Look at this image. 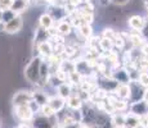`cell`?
<instances>
[{
  "instance_id": "cell-5",
  "label": "cell",
  "mask_w": 148,
  "mask_h": 128,
  "mask_svg": "<svg viewBox=\"0 0 148 128\" xmlns=\"http://www.w3.org/2000/svg\"><path fill=\"white\" fill-rule=\"evenodd\" d=\"M132 114H134L136 116H142L144 114H148V105L144 100L134 102L132 105Z\"/></svg>"
},
{
  "instance_id": "cell-27",
  "label": "cell",
  "mask_w": 148,
  "mask_h": 128,
  "mask_svg": "<svg viewBox=\"0 0 148 128\" xmlns=\"http://www.w3.org/2000/svg\"><path fill=\"white\" fill-rule=\"evenodd\" d=\"M139 127L148 128V114H144V115L139 116Z\"/></svg>"
},
{
  "instance_id": "cell-25",
  "label": "cell",
  "mask_w": 148,
  "mask_h": 128,
  "mask_svg": "<svg viewBox=\"0 0 148 128\" xmlns=\"http://www.w3.org/2000/svg\"><path fill=\"white\" fill-rule=\"evenodd\" d=\"M13 0H0V12H5V10H9L12 7Z\"/></svg>"
},
{
  "instance_id": "cell-4",
  "label": "cell",
  "mask_w": 148,
  "mask_h": 128,
  "mask_svg": "<svg viewBox=\"0 0 148 128\" xmlns=\"http://www.w3.org/2000/svg\"><path fill=\"white\" fill-rule=\"evenodd\" d=\"M16 115L18 119H21L22 122H28L32 119L34 116V112L30 108V105H21V106H16L14 109Z\"/></svg>"
},
{
  "instance_id": "cell-7",
  "label": "cell",
  "mask_w": 148,
  "mask_h": 128,
  "mask_svg": "<svg viewBox=\"0 0 148 128\" xmlns=\"http://www.w3.org/2000/svg\"><path fill=\"white\" fill-rule=\"evenodd\" d=\"M64 99H62L61 96H54V98L48 99V105L54 110V113L61 112L62 109L64 108Z\"/></svg>"
},
{
  "instance_id": "cell-26",
  "label": "cell",
  "mask_w": 148,
  "mask_h": 128,
  "mask_svg": "<svg viewBox=\"0 0 148 128\" xmlns=\"http://www.w3.org/2000/svg\"><path fill=\"white\" fill-rule=\"evenodd\" d=\"M127 108V104L125 100H117L113 104V109L115 110H125Z\"/></svg>"
},
{
  "instance_id": "cell-6",
  "label": "cell",
  "mask_w": 148,
  "mask_h": 128,
  "mask_svg": "<svg viewBox=\"0 0 148 128\" xmlns=\"http://www.w3.org/2000/svg\"><path fill=\"white\" fill-rule=\"evenodd\" d=\"M127 23H129L130 28H133V30H135V31H140V30H143L144 26H146V21H144V18L142 16H133L129 18Z\"/></svg>"
},
{
  "instance_id": "cell-9",
  "label": "cell",
  "mask_w": 148,
  "mask_h": 128,
  "mask_svg": "<svg viewBox=\"0 0 148 128\" xmlns=\"http://www.w3.org/2000/svg\"><path fill=\"white\" fill-rule=\"evenodd\" d=\"M38 50L42 56L49 58L50 55H53V46L49 41H41L38 44Z\"/></svg>"
},
{
  "instance_id": "cell-15",
  "label": "cell",
  "mask_w": 148,
  "mask_h": 128,
  "mask_svg": "<svg viewBox=\"0 0 148 128\" xmlns=\"http://www.w3.org/2000/svg\"><path fill=\"white\" fill-rule=\"evenodd\" d=\"M34 128H52V126L49 124V122H48V118L44 115L41 116H38V118L34 121Z\"/></svg>"
},
{
  "instance_id": "cell-10",
  "label": "cell",
  "mask_w": 148,
  "mask_h": 128,
  "mask_svg": "<svg viewBox=\"0 0 148 128\" xmlns=\"http://www.w3.org/2000/svg\"><path fill=\"white\" fill-rule=\"evenodd\" d=\"M27 5H28V0H13L10 10L16 14H19L26 10Z\"/></svg>"
},
{
  "instance_id": "cell-19",
  "label": "cell",
  "mask_w": 148,
  "mask_h": 128,
  "mask_svg": "<svg viewBox=\"0 0 148 128\" xmlns=\"http://www.w3.org/2000/svg\"><path fill=\"white\" fill-rule=\"evenodd\" d=\"M129 39L130 42L133 44V46L135 47H139L144 44V39L142 36H139V33H132V35H129Z\"/></svg>"
},
{
  "instance_id": "cell-17",
  "label": "cell",
  "mask_w": 148,
  "mask_h": 128,
  "mask_svg": "<svg viewBox=\"0 0 148 128\" xmlns=\"http://www.w3.org/2000/svg\"><path fill=\"white\" fill-rule=\"evenodd\" d=\"M68 106L73 110H77L82 106V100L80 99V96H70L68 98Z\"/></svg>"
},
{
  "instance_id": "cell-18",
  "label": "cell",
  "mask_w": 148,
  "mask_h": 128,
  "mask_svg": "<svg viewBox=\"0 0 148 128\" xmlns=\"http://www.w3.org/2000/svg\"><path fill=\"white\" fill-rule=\"evenodd\" d=\"M79 32H80V35L82 36L84 39H89V37H92V35H93V28H92V26L90 24H82L81 27H79Z\"/></svg>"
},
{
  "instance_id": "cell-20",
  "label": "cell",
  "mask_w": 148,
  "mask_h": 128,
  "mask_svg": "<svg viewBox=\"0 0 148 128\" xmlns=\"http://www.w3.org/2000/svg\"><path fill=\"white\" fill-rule=\"evenodd\" d=\"M99 47H101V49L103 50L104 53H107V51H111V50H112L113 44H112V41H111V40L103 37V39L101 40V41H99Z\"/></svg>"
},
{
  "instance_id": "cell-28",
  "label": "cell",
  "mask_w": 148,
  "mask_h": 128,
  "mask_svg": "<svg viewBox=\"0 0 148 128\" xmlns=\"http://www.w3.org/2000/svg\"><path fill=\"white\" fill-rule=\"evenodd\" d=\"M140 51L144 56H148V44H143L140 46Z\"/></svg>"
},
{
  "instance_id": "cell-16",
  "label": "cell",
  "mask_w": 148,
  "mask_h": 128,
  "mask_svg": "<svg viewBox=\"0 0 148 128\" xmlns=\"http://www.w3.org/2000/svg\"><path fill=\"white\" fill-rule=\"evenodd\" d=\"M58 96H61L62 99H67L71 96V87L70 85H67L66 82L61 83L58 86Z\"/></svg>"
},
{
  "instance_id": "cell-1",
  "label": "cell",
  "mask_w": 148,
  "mask_h": 128,
  "mask_svg": "<svg viewBox=\"0 0 148 128\" xmlns=\"http://www.w3.org/2000/svg\"><path fill=\"white\" fill-rule=\"evenodd\" d=\"M40 60L39 59H34L27 68L25 69V76L31 83H38L39 78H40Z\"/></svg>"
},
{
  "instance_id": "cell-30",
  "label": "cell",
  "mask_w": 148,
  "mask_h": 128,
  "mask_svg": "<svg viewBox=\"0 0 148 128\" xmlns=\"http://www.w3.org/2000/svg\"><path fill=\"white\" fill-rule=\"evenodd\" d=\"M63 128H79L77 123H72V124H68V126H63Z\"/></svg>"
},
{
  "instance_id": "cell-23",
  "label": "cell",
  "mask_w": 148,
  "mask_h": 128,
  "mask_svg": "<svg viewBox=\"0 0 148 128\" xmlns=\"http://www.w3.org/2000/svg\"><path fill=\"white\" fill-rule=\"evenodd\" d=\"M117 35H119V33L115 32L113 30H111V28H107V30L103 31V37L111 40V41H112V44H113V41H115V39L117 37Z\"/></svg>"
},
{
  "instance_id": "cell-11",
  "label": "cell",
  "mask_w": 148,
  "mask_h": 128,
  "mask_svg": "<svg viewBox=\"0 0 148 128\" xmlns=\"http://www.w3.org/2000/svg\"><path fill=\"white\" fill-rule=\"evenodd\" d=\"M57 30H58V33L62 36H68L72 31V24L67 23L64 21H59L58 24H57Z\"/></svg>"
},
{
  "instance_id": "cell-31",
  "label": "cell",
  "mask_w": 148,
  "mask_h": 128,
  "mask_svg": "<svg viewBox=\"0 0 148 128\" xmlns=\"http://www.w3.org/2000/svg\"><path fill=\"white\" fill-rule=\"evenodd\" d=\"M44 1H45V3H53L54 0H44Z\"/></svg>"
},
{
  "instance_id": "cell-2",
  "label": "cell",
  "mask_w": 148,
  "mask_h": 128,
  "mask_svg": "<svg viewBox=\"0 0 148 128\" xmlns=\"http://www.w3.org/2000/svg\"><path fill=\"white\" fill-rule=\"evenodd\" d=\"M22 27H23V19L19 14H17L12 19L5 22L4 26H3V31L7 33H17L22 30Z\"/></svg>"
},
{
  "instance_id": "cell-12",
  "label": "cell",
  "mask_w": 148,
  "mask_h": 128,
  "mask_svg": "<svg viewBox=\"0 0 148 128\" xmlns=\"http://www.w3.org/2000/svg\"><path fill=\"white\" fill-rule=\"evenodd\" d=\"M125 128H136L139 127V116L134 114L125 115Z\"/></svg>"
},
{
  "instance_id": "cell-24",
  "label": "cell",
  "mask_w": 148,
  "mask_h": 128,
  "mask_svg": "<svg viewBox=\"0 0 148 128\" xmlns=\"http://www.w3.org/2000/svg\"><path fill=\"white\" fill-rule=\"evenodd\" d=\"M138 81L143 87H148V73H139L138 74Z\"/></svg>"
},
{
  "instance_id": "cell-32",
  "label": "cell",
  "mask_w": 148,
  "mask_h": 128,
  "mask_svg": "<svg viewBox=\"0 0 148 128\" xmlns=\"http://www.w3.org/2000/svg\"><path fill=\"white\" fill-rule=\"evenodd\" d=\"M81 128H90V127H88V126H85V127H81Z\"/></svg>"
},
{
  "instance_id": "cell-21",
  "label": "cell",
  "mask_w": 148,
  "mask_h": 128,
  "mask_svg": "<svg viewBox=\"0 0 148 128\" xmlns=\"http://www.w3.org/2000/svg\"><path fill=\"white\" fill-rule=\"evenodd\" d=\"M112 123L115 124V127L124 128L125 126V115L124 114H116L112 116Z\"/></svg>"
},
{
  "instance_id": "cell-3",
  "label": "cell",
  "mask_w": 148,
  "mask_h": 128,
  "mask_svg": "<svg viewBox=\"0 0 148 128\" xmlns=\"http://www.w3.org/2000/svg\"><path fill=\"white\" fill-rule=\"evenodd\" d=\"M31 100H32V92H28V91H18L12 98V102L14 106L28 105Z\"/></svg>"
},
{
  "instance_id": "cell-29",
  "label": "cell",
  "mask_w": 148,
  "mask_h": 128,
  "mask_svg": "<svg viewBox=\"0 0 148 128\" xmlns=\"http://www.w3.org/2000/svg\"><path fill=\"white\" fill-rule=\"evenodd\" d=\"M143 100L147 102V105H148V89L144 91V93H143Z\"/></svg>"
},
{
  "instance_id": "cell-33",
  "label": "cell",
  "mask_w": 148,
  "mask_h": 128,
  "mask_svg": "<svg viewBox=\"0 0 148 128\" xmlns=\"http://www.w3.org/2000/svg\"><path fill=\"white\" fill-rule=\"evenodd\" d=\"M116 128H120V127H116Z\"/></svg>"
},
{
  "instance_id": "cell-14",
  "label": "cell",
  "mask_w": 148,
  "mask_h": 128,
  "mask_svg": "<svg viewBox=\"0 0 148 128\" xmlns=\"http://www.w3.org/2000/svg\"><path fill=\"white\" fill-rule=\"evenodd\" d=\"M54 23V19H53V17L50 16V14H48V13H45V14H42V16L40 17V26L44 30H48L49 27H52Z\"/></svg>"
},
{
  "instance_id": "cell-8",
  "label": "cell",
  "mask_w": 148,
  "mask_h": 128,
  "mask_svg": "<svg viewBox=\"0 0 148 128\" xmlns=\"http://www.w3.org/2000/svg\"><path fill=\"white\" fill-rule=\"evenodd\" d=\"M115 92H116V95H117V98H121L122 100L129 99L130 96H132V89H130L129 85H125V83L119 85L115 89Z\"/></svg>"
},
{
  "instance_id": "cell-22",
  "label": "cell",
  "mask_w": 148,
  "mask_h": 128,
  "mask_svg": "<svg viewBox=\"0 0 148 128\" xmlns=\"http://www.w3.org/2000/svg\"><path fill=\"white\" fill-rule=\"evenodd\" d=\"M40 110H41V115L47 116V118H50V116H53V115H54V110H53L48 104L42 105V106L40 108Z\"/></svg>"
},
{
  "instance_id": "cell-13",
  "label": "cell",
  "mask_w": 148,
  "mask_h": 128,
  "mask_svg": "<svg viewBox=\"0 0 148 128\" xmlns=\"http://www.w3.org/2000/svg\"><path fill=\"white\" fill-rule=\"evenodd\" d=\"M32 100L38 105L42 106V105L48 104V96L45 93L40 92V91H35V92H32Z\"/></svg>"
}]
</instances>
